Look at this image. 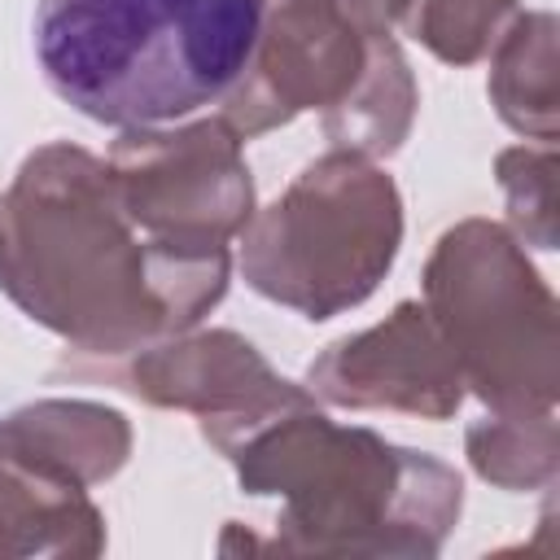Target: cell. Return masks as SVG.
I'll return each instance as SVG.
<instances>
[{
	"label": "cell",
	"mask_w": 560,
	"mask_h": 560,
	"mask_svg": "<svg viewBox=\"0 0 560 560\" xmlns=\"http://www.w3.org/2000/svg\"><path fill=\"white\" fill-rule=\"evenodd\" d=\"M228 245L184 249L144 236L105 158L57 140L0 192V293L79 354L122 359L188 332L228 293Z\"/></svg>",
	"instance_id": "obj_1"
},
{
	"label": "cell",
	"mask_w": 560,
	"mask_h": 560,
	"mask_svg": "<svg viewBox=\"0 0 560 560\" xmlns=\"http://www.w3.org/2000/svg\"><path fill=\"white\" fill-rule=\"evenodd\" d=\"M219 455L245 494L280 499L276 534L254 551L429 560L464 508L451 464L363 424H332L315 398L249 424Z\"/></svg>",
	"instance_id": "obj_2"
},
{
	"label": "cell",
	"mask_w": 560,
	"mask_h": 560,
	"mask_svg": "<svg viewBox=\"0 0 560 560\" xmlns=\"http://www.w3.org/2000/svg\"><path fill=\"white\" fill-rule=\"evenodd\" d=\"M258 0H39L48 88L92 122L158 127L214 105L241 79Z\"/></svg>",
	"instance_id": "obj_3"
},
{
	"label": "cell",
	"mask_w": 560,
	"mask_h": 560,
	"mask_svg": "<svg viewBox=\"0 0 560 560\" xmlns=\"http://www.w3.org/2000/svg\"><path fill=\"white\" fill-rule=\"evenodd\" d=\"M398 245V184L376 158L328 149L267 210H254L241 232V276L302 319H332L376 293Z\"/></svg>",
	"instance_id": "obj_4"
},
{
	"label": "cell",
	"mask_w": 560,
	"mask_h": 560,
	"mask_svg": "<svg viewBox=\"0 0 560 560\" xmlns=\"http://www.w3.org/2000/svg\"><path fill=\"white\" fill-rule=\"evenodd\" d=\"M424 311L464 385L490 411H551L560 398L556 298L525 245L494 219H459L424 262Z\"/></svg>",
	"instance_id": "obj_5"
},
{
	"label": "cell",
	"mask_w": 560,
	"mask_h": 560,
	"mask_svg": "<svg viewBox=\"0 0 560 560\" xmlns=\"http://www.w3.org/2000/svg\"><path fill=\"white\" fill-rule=\"evenodd\" d=\"M105 166L127 219L162 245H232L254 219V179L241 136L223 118L122 127Z\"/></svg>",
	"instance_id": "obj_6"
},
{
	"label": "cell",
	"mask_w": 560,
	"mask_h": 560,
	"mask_svg": "<svg viewBox=\"0 0 560 560\" xmlns=\"http://www.w3.org/2000/svg\"><path fill=\"white\" fill-rule=\"evenodd\" d=\"M70 372L109 381L149 407L197 416L201 438L214 451L236 433H245L249 424L315 398L306 385L284 381L258 354V346L232 328H188L144 350H131L109 368L74 363Z\"/></svg>",
	"instance_id": "obj_7"
},
{
	"label": "cell",
	"mask_w": 560,
	"mask_h": 560,
	"mask_svg": "<svg viewBox=\"0 0 560 560\" xmlns=\"http://www.w3.org/2000/svg\"><path fill=\"white\" fill-rule=\"evenodd\" d=\"M306 389L328 407L420 420H451L464 402V376L424 302H398L381 324L332 341L306 368Z\"/></svg>",
	"instance_id": "obj_8"
},
{
	"label": "cell",
	"mask_w": 560,
	"mask_h": 560,
	"mask_svg": "<svg viewBox=\"0 0 560 560\" xmlns=\"http://www.w3.org/2000/svg\"><path fill=\"white\" fill-rule=\"evenodd\" d=\"M105 551V516L74 486L26 455L0 433V560H92Z\"/></svg>",
	"instance_id": "obj_9"
},
{
	"label": "cell",
	"mask_w": 560,
	"mask_h": 560,
	"mask_svg": "<svg viewBox=\"0 0 560 560\" xmlns=\"http://www.w3.org/2000/svg\"><path fill=\"white\" fill-rule=\"evenodd\" d=\"M4 442L31 464L74 481L101 486L131 455V424L122 411L88 398H39L0 420Z\"/></svg>",
	"instance_id": "obj_10"
},
{
	"label": "cell",
	"mask_w": 560,
	"mask_h": 560,
	"mask_svg": "<svg viewBox=\"0 0 560 560\" xmlns=\"http://www.w3.org/2000/svg\"><path fill=\"white\" fill-rule=\"evenodd\" d=\"M556 13L534 9L516 13L508 31L490 48V105L499 118L529 136L551 144L560 131V92H556Z\"/></svg>",
	"instance_id": "obj_11"
},
{
	"label": "cell",
	"mask_w": 560,
	"mask_h": 560,
	"mask_svg": "<svg viewBox=\"0 0 560 560\" xmlns=\"http://www.w3.org/2000/svg\"><path fill=\"white\" fill-rule=\"evenodd\" d=\"M468 464L499 490H547L560 472V433L551 411H494L464 433Z\"/></svg>",
	"instance_id": "obj_12"
},
{
	"label": "cell",
	"mask_w": 560,
	"mask_h": 560,
	"mask_svg": "<svg viewBox=\"0 0 560 560\" xmlns=\"http://www.w3.org/2000/svg\"><path fill=\"white\" fill-rule=\"evenodd\" d=\"M389 26H402L420 48L446 66L481 61L508 22L521 13L516 0H381Z\"/></svg>",
	"instance_id": "obj_13"
},
{
	"label": "cell",
	"mask_w": 560,
	"mask_h": 560,
	"mask_svg": "<svg viewBox=\"0 0 560 560\" xmlns=\"http://www.w3.org/2000/svg\"><path fill=\"white\" fill-rule=\"evenodd\" d=\"M494 175L508 201V219H512V236L521 245L534 249H556L560 232H556V149H503L494 158Z\"/></svg>",
	"instance_id": "obj_14"
}]
</instances>
